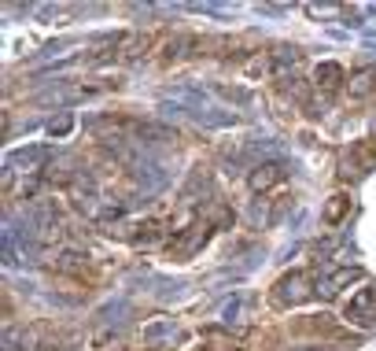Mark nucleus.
<instances>
[{
  "label": "nucleus",
  "mask_w": 376,
  "mask_h": 351,
  "mask_svg": "<svg viewBox=\"0 0 376 351\" xmlns=\"http://www.w3.org/2000/svg\"><path fill=\"white\" fill-rule=\"evenodd\" d=\"M129 166H133V181H137V196H155V192H163L166 185H170V163L159 159V155H151L144 145H140V152L129 159Z\"/></svg>",
  "instance_id": "nucleus-1"
},
{
  "label": "nucleus",
  "mask_w": 376,
  "mask_h": 351,
  "mask_svg": "<svg viewBox=\"0 0 376 351\" xmlns=\"http://www.w3.org/2000/svg\"><path fill=\"white\" fill-rule=\"evenodd\" d=\"M126 322H129V303H126V300L107 303V307L96 315V333H93V341H96V344H107L114 333L126 329Z\"/></svg>",
  "instance_id": "nucleus-2"
},
{
  "label": "nucleus",
  "mask_w": 376,
  "mask_h": 351,
  "mask_svg": "<svg viewBox=\"0 0 376 351\" xmlns=\"http://www.w3.org/2000/svg\"><path fill=\"white\" fill-rule=\"evenodd\" d=\"M96 93H100V85H56V89H48V93H37V103L63 108V103H77V100H89Z\"/></svg>",
  "instance_id": "nucleus-3"
},
{
  "label": "nucleus",
  "mask_w": 376,
  "mask_h": 351,
  "mask_svg": "<svg viewBox=\"0 0 376 351\" xmlns=\"http://www.w3.org/2000/svg\"><path fill=\"white\" fill-rule=\"evenodd\" d=\"M48 159H52V148H45V145L19 148V152H11V155H8L4 171H22V174H33V171H41V166H45Z\"/></svg>",
  "instance_id": "nucleus-4"
},
{
  "label": "nucleus",
  "mask_w": 376,
  "mask_h": 351,
  "mask_svg": "<svg viewBox=\"0 0 376 351\" xmlns=\"http://www.w3.org/2000/svg\"><path fill=\"white\" fill-rule=\"evenodd\" d=\"M288 178V163H277V159H269V163H258L255 171H251V189L255 192H266L269 185H277V181Z\"/></svg>",
  "instance_id": "nucleus-5"
},
{
  "label": "nucleus",
  "mask_w": 376,
  "mask_h": 351,
  "mask_svg": "<svg viewBox=\"0 0 376 351\" xmlns=\"http://www.w3.org/2000/svg\"><path fill=\"white\" fill-rule=\"evenodd\" d=\"M310 278L306 274H292V278H284L280 285H277V292H273V300L280 303V307H288V303H303L306 296H310Z\"/></svg>",
  "instance_id": "nucleus-6"
},
{
  "label": "nucleus",
  "mask_w": 376,
  "mask_h": 351,
  "mask_svg": "<svg viewBox=\"0 0 376 351\" xmlns=\"http://www.w3.org/2000/svg\"><path fill=\"white\" fill-rule=\"evenodd\" d=\"M206 233H211V226H192V229H185V237H177L174 244H170V252L174 255H181V259H185V255H196L200 248H203V244H206Z\"/></svg>",
  "instance_id": "nucleus-7"
},
{
  "label": "nucleus",
  "mask_w": 376,
  "mask_h": 351,
  "mask_svg": "<svg viewBox=\"0 0 376 351\" xmlns=\"http://www.w3.org/2000/svg\"><path fill=\"white\" fill-rule=\"evenodd\" d=\"M280 152V145H277V141H248V145H243L240 148V155H236V163H262L266 159V155H277Z\"/></svg>",
  "instance_id": "nucleus-8"
},
{
  "label": "nucleus",
  "mask_w": 376,
  "mask_h": 351,
  "mask_svg": "<svg viewBox=\"0 0 376 351\" xmlns=\"http://www.w3.org/2000/svg\"><path fill=\"white\" fill-rule=\"evenodd\" d=\"M358 278H361V274H358L354 266H343V270H336V274H329L325 281L317 285V289H321V296H336L340 289H347V285H351V281H358Z\"/></svg>",
  "instance_id": "nucleus-9"
},
{
  "label": "nucleus",
  "mask_w": 376,
  "mask_h": 351,
  "mask_svg": "<svg viewBox=\"0 0 376 351\" xmlns=\"http://www.w3.org/2000/svg\"><path fill=\"white\" fill-rule=\"evenodd\" d=\"M373 89H376V67L351 78V96H366V93H373Z\"/></svg>",
  "instance_id": "nucleus-10"
},
{
  "label": "nucleus",
  "mask_w": 376,
  "mask_h": 351,
  "mask_svg": "<svg viewBox=\"0 0 376 351\" xmlns=\"http://www.w3.org/2000/svg\"><path fill=\"white\" fill-rule=\"evenodd\" d=\"M177 329H174V322H155V326H148L144 329V344H159V341H166V336H174Z\"/></svg>",
  "instance_id": "nucleus-11"
},
{
  "label": "nucleus",
  "mask_w": 376,
  "mask_h": 351,
  "mask_svg": "<svg viewBox=\"0 0 376 351\" xmlns=\"http://www.w3.org/2000/svg\"><path fill=\"white\" fill-rule=\"evenodd\" d=\"M340 78H343V71L336 67V63H321V67H317V82L325 89H336V85H340Z\"/></svg>",
  "instance_id": "nucleus-12"
},
{
  "label": "nucleus",
  "mask_w": 376,
  "mask_h": 351,
  "mask_svg": "<svg viewBox=\"0 0 376 351\" xmlns=\"http://www.w3.org/2000/svg\"><path fill=\"white\" fill-rule=\"evenodd\" d=\"M243 307H248V296H236V300H229V303L222 307V322H225V326H232V322H240Z\"/></svg>",
  "instance_id": "nucleus-13"
},
{
  "label": "nucleus",
  "mask_w": 376,
  "mask_h": 351,
  "mask_svg": "<svg viewBox=\"0 0 376 351\" xmlns=\"http://www.w3.org/2000/svg\"><path fill=\"white\" fill-rule=\"evenodd\" d=\"M56 266H59V270H67V274H77V270L85 266V255H77V252H63V255L56 259Z\"/></svg>",
  "instance_id": "nucleus-14"
},
{
  "label": "nucleus",
  "mask_w": 376,
  "mask_h": 351,
  "mask_svg": "<svg viewBox=\"0 0 376 351\" xmlns=\"http://www.w3.org/2000/svg\"><path fill=\"white\" fill-rule=\"evenodd\" d=\"M70 126H74L70 115H59V119H52V122H48V134H52V137H67V134H70Z\"/></svg>",
  "instance_id": "nucleus-15"
},
{
  "label": "nucleus",
  "mask_w": 376,
  "mask_h": 351,
  "mask_svg": "<svg viewBox=\"0 0 376 351\" xmlns=\"http://www.w3.org/2000/svg\"><path fill=\"white\" fill-rule=\"evenodd\" d=\"M340 4H306V15H314V19H329V15H340Z\"/></svg>",
  "instance_id": "nucleus-16"
},
{
  "label": "nucleus",
  "mask_w": 376,
  "mask_h": 351,
  "mask_svg": "<svg viewBox=\"0 0 376 351\" xmlns=\"http://www.w3.org/2000/svg\"><path fill=\"white\" fill-rule=\"evenodd\" d=\"M343 211H347V200L343 196H332V203L325 207V222H340Z\"/></svg>",
  "instance_id": "nucleus-17"
},
{
  "label": "nucleus",
  "mask_w": 376,
  "mask_h": 351,
  "mask_svg": "<svg viewBox=\"0 0 376 351\" xmlns=\"http://www.w3.org/2000/svg\"><path fill=\"white\" fill-rule=\"evenodd\" d=\"M85 126H89V129H93V134H103V129H107V126H103V119H89ZM119 129H122L119 122H114V126H111V137H107V141H111V145H114V141H122V137H119Z\"/></svg>",
  "instance_id": "nucleus-18"
},
{
  "label": "nucleus",
  "mask_w": 376,
  "mask_h": 351,
  "mask_svg": "<svg viewBox=\"0 0 376 351\" xmlns=\"http://www.w3.org/2000/svg\"><path fill=\"white\" fill-rule=\"evenodd\" d=\"M203 336H206V341H211V344H214L218 351H229V348H232V341H229V336H222V333H214V329H211V333H203Z\"/></svg>",
  "instance_id": "nucleus-19"
}]
</instances>
